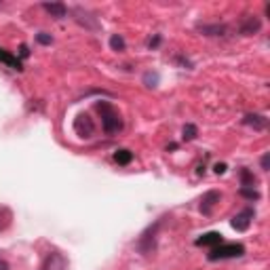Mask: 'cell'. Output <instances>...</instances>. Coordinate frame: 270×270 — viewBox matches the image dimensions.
<instances>
[{
    "instance_id": "obj_8",
    "label": "cell",
    "mask_w": 270,
    "mask_h": 270,
    "mask_svg": "<svg viewBox=\"0 0 270 270\" xmlns=\"http://www.w3.org/2000/svg\"><path fill=\"white\" fill-rule=\"evenodd\" d=\"M220 201H222V194H220L218 190H209V192H205V194H203V199H201V213H203V215H211L213 207L218 205Z\"/></svg>"
},
{
    "instance_id": "obj_28",
    "label": "cell",
    "mask_w": 270,
    "mask_h": 270,
    "mask_svg": "<svg viewBox=\"0 0 270 270\" xmlns=\"http://www.w3.org/2000/svg\"><path fill=\"white\" fill-rule=\"evenodd\" d=\"M0 260H3V258H0Z\"/></svg>"
},
{
    "instance_id": "obj_7",
    "label": "cell",
    "mask_w": 270,
    "mask_h": 270,
    "mask_svg": "<svg viewBox=\"0 0 270 270\" xmlns=\"http://www.w3.org/2000/svg\"><path fill=\"white\" fill-rule=\"evenodd\" d=\"M254 215H256V211L251 209V207H247V209H243L241 213H237L235 218H232V228L235 230H239V232H245L249 226H251V220H254Z\"/></svg>"
},
{
    "instance_id": "obj_17",
    "label": "cell",
    "mask_w": 270,
    "mask_h": 270,
    "mask_svg": "<svg viewBox=\"0 0 270 270\" xmlns=\"http://www.w3.org/2000/svg\"><path fill=\"white\" fill-rule=\"evenodd\" d=\"M13 222V213L9 207H0V232H5Z\"/></svg>"
},
{
    "instance_id": "obj_20",
    "label": "cell",
    "mask_w": 270,
    "mask_h": 270,
    "mask_svg": "<svg viewBox=\"0 0 270 270\" xmlns=\"http://www.w3.org/2000/svg\"><path fill=\"white\" fill-rule=\"evenodd\" d=\"M182 133H184L182 137H184L186 141H190V139H194L196 135H199V129H196V124H192V122H188V124H186V127H184V131H182Z\"/></svg>"
},
{
    "instance_id": "obj_26",
    "label": "cell",
    "mask_w": 270,
    "mask_h": 270,
    "mask_svg": "<svg viewBox=\"0 0 270 270\" xmlns=\"http://www.w3.org/2000/svg\"><path fill=\"white\" fill-rule=\"evenodd\" d=\"M19 51H22V57H28V55H30V51H28V47H26V45H22V49H19Z\"/></svg>"
},
{
    "instance_id": "obj_10",
    "label": "cell",
    "mask_w": 270,
    "mask_h": 270,
    "mask_svg": "<svg viewBox=\"0 0 270 270\" xmlns=\"http://www.w3.org/2000/svg\"><path fill=\"white\" fill-rule=\"evenodd\" d=\"M40 7L53 17V19H66L68 17V7L64 3H43Z\"/></svg>"
},
{
    "instance_id": "obj_14",
    "label": "cell",
    "mask_w": 270,
    "mask_h": 270,
    "mask_svg": "<svg viewBox=\"0 0 270 270\" xmlns=\"http://www.w3.org/2000/svg\"><path fill=\"white\" fill-rule=\"evenodd\" d=\"M0 64H5V66H9L11 70H17V72H22V70H24L22 59H19V57H15V55H11V53H7L5 49H0Z\"/></svg>"
},
{
    "instance_id": "obj_24",
    "label": "cell",
    "mask_w": 270,
    "mask_h": 270,
    "mask_svg": "<svg viewBox=\"0 0 270 270\" xmlns=\"http://www.w3.org/2000/svg\"><path fill=\"white\" fill-rule=\"evenodd\" d=\"M158 45H160V36H154L152 40H148V47H150V49H154V47H158Z\"/></svg>"
},
{
    "instance_id": "obj_23",
    "label": "cell",
    "mask_w": 270,
    "mask_h": 270,
    "mask_svg": "<svg viewBox=\"0 0 270 270\" xmlns=\"http://www.w3.org/2000/svg\"><path fill=\"white\" fill-rule=\"evenodd\" d=\"M213 171L218 173V175H220V173H226V165H224V163H218V165L213 167Z\"/></svg>"
},
{
    "instance_id": "obj_4",
    "label": "cell",
    "mask_w": 270,
    "mask_h": 270,
    "mask_svg": "<svg viewBox=\"0 0 270 270\" xmlns=\"http://www.w3.org/2000/svg\"><path fill=\"white\" fill-rule=\"evenodd\" d=\"M72 15H74L76 24H78V26H82L85 30H91V32L99 30V22H97V17H95L93 13H89L87 9H82V7H74V9H72Z\"/></svg>"
},
{
    "instance_id": "obj_9",
    "label": "cell",
    "mask_w": 270,
    "mask_h": 270,
    "mask_svg": "<svg viewBox=\"0 0 270 270\" xmlns=\"http://www.w3.org/2000/svg\"><path fill=\"white\" fill-rule=\"evenodd\" d=\"M64 268H66V258L59 251H51L40 266V270H64Z\"/></svg>"
},
{
    "instance_id": "obj_5",
    "label": "cell",
    "mask_w": 270,
    "mask_h": 270,
    "mask_svg": "<svg viewBox=\"0 0 270 270\" xmlns=\"http://www.w3.org/2000/svg\"><path fill=\"white\" fill-rule=\"evenodd\" d=\"M74 131L80 137H91L95 133V122H93V118L89 116V114H85V112L78 114L76 120H74Z\"/></svg>"
},
{
    "instance_id": "obj_18",
    "label": "cell",
    "mask_w": 270,
    "mask_h": 270,
    "mask_svg": "<svg viewBox=\"0 0 270 270\" xmlns=\"http://www.w3.org/2000/svg\"><path fill=\"white\" fill-rule=\"evenodd\" d=\"M110 49L112 51H118V53L127 49V43H124V38H122L120 34H112L110 36Z\"/></svg>"
},
{
    "instance_id": "obj_3",
    "label": "cell",
    "mask_w": 270,
    "mask_h": 270,
    "mask_svg": "<svg viewBox=\"0 0 270 270\" xmlns=\"http://www.w3.org/2000/svg\"><path fill=\"white\" fill-rule=\"evenodd\" d=\"M163 220L165 218H158L154 224H150L146 230L139 235V239H137V251L139 254H150V251L156 247V235H158V230H160V226H163Z\"/></svg>"
},
{
    "instance_id": "obj_22",
    "label": "cell",
    "mask_w": 270,
    "mask_h": 270,
    "mask_svg": "<svg viewBox=\"0 0 270 270\" xmlns=\"http://www.w3.org/2000/svg\"><path fill=\"white\" fill-rule=\"evenodd\" d=\"M36 40H38L40 45H45V47H47V45H51V43H53V36H51V34H47V32H40V34H36Z\"/></svg>"
},
{
    "instance_id": "obj_16",
    "label": "cell",
    "mask_w": 270,
    "mask_h": 270,
    "mask_svg": "<svg viewBox=\"0 0 270 270\" xmlns=\"http://www.w3.org/2000/svg\"><path fill=\"white\" fill-rule=\"evenodd\" d=\"M239 177H241V186H245V188H254L256 186V175L251 173L249 169H241L239 171Z\"/></svg>"
},
{
    "instance_id": "obj_1",
    "label": "cell",
    "mask_w": 270,
    "mask_h": 270,
    "mask_svg": "<svg viewBox=\"0 0 270 270\" xmlns=\"http://www.w3.org/2000/svg\"><path fill=\"white\" fill-rule=\"evenodd\" d=\"M95 110L101 116V129H103L106 135H114V133L122 131V118L114 110L112 103H108V101H95Z\"/></svg>"
},
{
    "instance_id": "obj_15",
    "label": "cell",
    "mask_w": 270,
    "mask_h": 270,
    "mask_svg": "<svg viewBox=\"0 0 270 270\" xmlns=\"http://www.w3.org/2000/svg\"><path fill=\"white\" fill-rule=\"evenodd\" d=\"M131 160H133V152L127 150V148H120V150L114 152V163L120 165V167H127Z\"/></svg>"
},
{
    "instance_id": "obj_6",
    "label": "cell",
    "mask_w": 270,
    "mask_h": 270,
    "mask_svg": "<svg viewBox=\"0 0 270 270\" xmlns=\"http://www.w3.org/2000/svg\"><path fill=\"white\" fill-rule=\"evenodd\" d=\"M262 30V19L258 15H243L241 22H239V32L243 36H251V34H258Z\"/></svg>"
},
{
    "instance_id": "obj_21",
    "label": "cell",
    "mask_w": 270,
    "mask_h": 270,
    "mask_svg": "<svg viewBox=\"0 0 270 270\" xmlns=\"http://www.w3.org/2000/svg\"><path fill=\"white\" fill-rule=\"evenodd\" d=\"M143 82H146V87H156L158 74L156 72H146V74H143Z\"/></svg>"
},
{
    "instance_id": "obj_27",
    "label": "cell",
    "mask_w": 270,
    "mask_h": 270,
    "mask_svg": "<svg viewBox=\"0 0 270 270\" xmlns=\"http://www.w3.org/2000/svg\"><path fill=\"white\" fill-rule=\"evenodd\" d=\"M0 270H9V264H7V262H3V260H0Z\"/></svg>"
},
{
    "instance_id": "obj_11",
    "label": "cell",
    "mask_w": 270,
    "mask_h": 270,
    "mask_svg": "<svg viewBox=\"0 0 270 270\" xmlns=\"http://www.w3.org/2000/svg\"><path fill=\"white\" fill-rule=\"evenodd\" d=\"M243 124H247V127H251L254 131H264L268 127V118L264 114H245Z\"/></svg>"
},
{
    "instance_id": "obj_2",
    "label": "cell",
    "mask_w": 270,
    "mask_h": 270,
    "mask_svg": "<svg viewBox=\"0 0 270 270\" xmlns=\"http://www.w3.org/2000/svg\"><path fill=\"white\" fill-rule=\"evenodd\" d=\"M241 256H245V247L241 243H222V245L211 247V251L207 254V260L218 262V260H235Z\"/></svg>"
},
{
    "instance_id": "obj_19",
    "label": "cell",
    "mask_w": 270,
    "mask_h": 270,
    "mask_svg": "<svg viewBox=\"0 0 270 270\" xmlns=\"http://www.w3.org/2000/svg\"><path fill=\"white\" fill-rule=\"evenodd\" d=\"M239 194H241V196H245L247 201H258V199H260V192H258L256 188H245V186H241Z\"/></svg>"
},
{
    "instance_id": "obj_12",
    "label": "cell",
    "mask_w": 270,
    "mask_h": 270,
    "mask_svg": "<svg viewBox=\"0 0 270 270\" xmlns=\"http://www.w3.org/2000/svg\"><path fill=\"white\" fill-rule=\"evenodd\" d=\"M222 243H224V237L220 232H207V235H203L201 239L194 241L196 247H215V245H222Z\"/></svg>"
},
{
    "instance_id": "obj_13",
    "label": "cell",
    "mask_w": 270,
    "mask_h": 270,
    "mask_svg": "<svg viewBox=\"0 0 270 270\" xmlns=\"http://www.w3.org/2000/svg\"><path fill=\"white\" fill-rule=\"evenodd\" d=\"M199 30L205 36H226L228 28L224 24H199Z\"/></svg>"
},
{
    "instance_id": "obj_25",
    "label": "cell",
    "mask_w": 270,
    "mask_h": 270,
    "mask_svg": "<svg viewBox=\"0 0 270 270\" xmlns=\"http://www.w3.org/2000/svg\"><path fill=\"white\" fill-rule=\"evenodd\" d=\"M260 165H262V169H264V171H268V154H264V156H262Z\"/></svg>"
}]
</instances>
